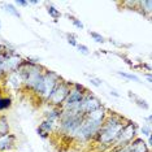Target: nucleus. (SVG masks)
Instances as JSON below:
<instances>
[{
    "instance_id": "nucleus-28",
    "label": "nucleus",
    "mask_w": 152,
    "mask_h": 152,
    "mask_svg": "<svg viewBox=\"0 0 152 152\" xmlns=\"http://www.w3.org/2000/svg\"><path fill=\"white\" fill-rule=\"evenodd\" d=\"M90 82L95 87H102V85H103V81H100L99 78H94V77H90Z\"/></svg>"
},
{
    "instance_id": "nucleus-6",
    "label": "nucleus",
    "mask_w": 152,
    "mask_h": 152,
    "mask_svg": "<svg viewBox=\"0 0 152 152\" xmlns=\"http://www.w3.org/2000/svg\"><path fill=\"white\" fill-rule=\"evenodd\" d=\"M43 78H44V86H46V91H44V95H43V99L42 102L43 103H47V100L50 99V96L52 95V92L55 91V88L57 87V85L63 81V78L58 75L56 72H52V70H47L44 69L43 72Z\"/></svg>"
},
{
    "instance_id": "nucleus-22",
    "label": "nucleus",
    "mask_w": 152,
    "mask_h": 152,
    "mask_svg": "<svg viewBox=\"0 0 152 152\" xmlns=\"http://www.w3.org/2000/svg\"><path fill=\"white\" fill-rule=\"evenodd\" d=\"M117 75L127 79V81H134V82H140V78L133 73H125V72H117Z\"/></svg>"
},
{
    "instance_id": "nucleus-15",
    "label": "nucleus",
    "mask_w": 152,
    "mask_h": 152,
    "mask_svg": "<svg viewBox=\"0 0 152 152\" xmlns=\"http://www.w3.org/2000/svg\"><path fill=\"white\" fill-rule=\"evenodd\" d=\"M44 91H46V86H44V78H43V74H42L40 75V78L37 81V83L34 85V87L31 88V92L37 96V98L43 99Z\"/></svg>"
},
{
    "instance_id": "nucleus-21",
    "label": "nucleus",
    "mask_w": 152,
    "mask_h": 152,
    "mask_svg": "<svg viewBox=\"0 0 152 152\" xmlns=\"http://www.w3.org/2000/svg\"><path fill=\"white\" fill-rule=\"evenodd\" d=\"M47 13L52 17L55 21H57V18H60V17H61V12L58 11L55 5H52V4H47Z\"/></svg>"
},
{
    "instance_id": "nucleus-14",
    "label": "nucleus",
    "mask_w": 152,
    "mask_h": 152,
    "mask_svg": "<svg viewBox=\"0 0 152 152\" xmlns=\"http://www.w3.org/2000/svg\"><path fill=\"white\" fill-rule=\"evenodd\" d=\"M63 115V108L61 107H51L50 110L44 113V120L52 121V122H57L58 118Z\"/></svg>"
},
{
    "instance_id": "nucleus-26",
    "label": "nucleus",
    "mask_w": 152,
    "mask_h": 152,
    "mask_svg": "<svg viewBox=\"0 0 152 152\" xmlns=\"http://www.w3.org/2000/svg\"><path fill=\"white\" fill-rule=\"evenodd\" d=\"M77 50H78V52L79 53H82V55H85V56H87V55H90V50H88V47L87 46H85V44H77Z\"/></svg>"
},
{
    "instance_id": "nucleus-1",
    "label": "nucleus",
    "mask_w": 152,
    "mask_h": 152,
    "mask_svg": "<svg viewBox=\"0 0 152 152\" xmlns=\"http://www.w3.org/2000/svg\"><path fill=\"white\" fill-rule=\"evenodd\" d=\"M126 121L127 120L124 116L117 115L116 112H109L108 117L103 122V125L99 127L98 133L92 140L96 143V146L100 147V150L109 151L116 139L118 138Z\"/></svg>"
},
{
    "instance_id": "nucleus-20",
    "label": "nucleus",
    "mask_w": 152,
    "mask_h": 152,
    "mask_svg": "<svg viewBox=\"0 0 152 152\" xmlns=\"http://www.w3.org/2000/svg\"><path fill=\"white\" fill-rule=\"evenodd\" d=\"M12 98L11 96H0V112L11 109L12 107Z\"/></svg>"
},
{
    "instance_id": "nucleus-18",
    "label": "nucleus",
    "mask_w": 152,
    "mask_h": 152,
    "mask_svg": "<svg viewBox=\"0 0 152 152\" xmlns=\"http://www.w3.org/2000/svg\"><path fill=\"white\" fill-rule=\"evenodd\" d=\"M9 134V124H8V118L4 115H0V139L3 137L8 135Z\"/></svg>"
},
{
    "instance_id": "nucleus-12",
    "label": "nucleus",
    "mask_w": 152,
    "mask_h": 152,
    "mask_svg": "<svg viewBox=\"0 0 152 152\" xmlns=\"http://www.w3.org/2000/svg\"><path fill=\"white\" fill-rule=\"evenodd\" d=\"M16 146V135L15 134L9 133L8 135L3 137L0 139V152H7V151H12Z\"/></svg>"
},
{
    "instance_id": "nucleus-2",
    "label": "nucleus",
    "mask_w": 152,
    "mask_h": 152,
    "mask_svg": "<svg viewBox=\"0 0 152 152\" xmlns=\"http://www.w3.org/2000/svg\"><path fill=\"white\" fill-rule=\"evenodd\" d=\"M85 118V115L81 112H70V110H63V115L58 118L56 125V134L61 137L74 140L77 133L81 127V124Z\"/></svg>"
},
{
    "instance_id": "nucleus-35",
    "label": "nucleus",
    "mask_w": 152,
    "mask_h": 152,
    "mask_svg": "<svg viewBox=\"0 0 152 152\" xmlns=\"http://www.w3.org/2000/svg\"><path fill=\"white\" fill-rule=\"evenodd\" d=\"M29 4H33V5H37V4H39V1H37V0H30V1H29Z\"/></svg>"
},
{
    "instance_id": "nucleus-25",
    "label": "nucleus",
    "mask_w": 152,
    "mask_h": 152,
    "mask_svg": "<svg viewBox=\"0 0 152 152\" xmlns=\"http://www.w3.org/2000/svg\"><path fill=\"white\" fill-rule=\"evenodd\" d=\"M66 42L70 44L72 47H77V44H78L77 37H75L73 33H68V34H66Z\"/></svg>"
},
{
    "instance_id": "nucleus-4",
    "label": "nucleus",
    "mask_w": 152,
    "mask_h": 152,
    "mask_svg": "<svg viewBox=\"0 0 152 152\" xmlns=\"http://www.w3.org/2000/svg\"><path fill=\"white\" fill-rule=\"evenodd\" d=\"M137 131H138V125L134 121L127 120L125 126L122 127L118 138L116 139V142L113 143V146L110 150H118V148L126 147L137 138Z\"/></svg>"
},
{
    "instance_id": "nucleus-5",
    "label": "nucleus",
    "mask_w": 152,
    "mask_h": 152,
    "mask_svg": "<svg viewBox=\"0 0 152 152\" xmlns=\"http://www.w3.org/2000/svg\"><path fill=\"white\" fill-rule=\"evenodd\" d=\"M72 85H73V82L61 81L60 83L57 85V87L55 88L52 95L50 96V99L47 100L46 104H48L50 107H63L64 102L68 98V95L70 94Z\"/></svg>"
},
{
    "instance_id": "nucleus-39",
    "label": "nucleus",
    "mask_w": 152,
    "mask_h": 152,
    "mask_svg": "<svg viewBox=\"0 0 152 152\" xmlns=\"http://www.w3.org/2000/svg\"><path fill=\"white\" fill-rule=\"evenodd\" d=\"M7 152H12V151H7Z\"/></svg>"
},
{
    "instance_id": "nucleus-17",
    "label": "nucleus",
    "mask_w": 152,
    "mask_h": 152,
    "mask_svg": "<svg viewBox=\"0 0 152 152\" xmlns=\"http://www.w3.org/2000/svg\"><path fill=\"white\" fill-rule=\"evenodd\" d=\"M127 95H129V98L133 100V102L135 103V104L139 107V108L146 109V110H147V109H150V104H148V103H147L144 99H142V98H139V96H137L135 94H134V92H131V91L127 92Z\"/></svg>"
},
{
    "instance_id": "nucleus-3",
    "label": "nucleus",
    "mask_w": 152,
    "mask_h": 152,
    "mask_svg": "<svg viewBox=\"0 0 152 152\" xmlns=\"http://www.w3.org/2000/svg\"><path fill=\"white\" fill-rule=\"evenodd\" d=\"M103 125V122H100L98 120H94L92 117H90L88 115L85 116L83 121L81 124V127H79L77 137H75L74 140L79 142V143H87V142L92 140L98 133L99 127Z\"/></svg>"
},
{
    "instance_id": "nucleus-38",
    "label": "nucleus",
    "mask_w": 152,
    "mask_h": 152,
    "mask_svg": "<svg viewBox=\"0 0 152 152\" xmlns=\"http://www.w3.org/2000/svg\"><path fill=\"white\" fill-rule=\"evenodd\" d=\"M107 152H113V151H110V150H109V151H107Z\"/></svg>"
},
{
    "instance_id": "nucleus-9",
    "label": "nucleus",
    "mask_w": 152,
    "mask_h": 152,
    "mask_svg": "<svg viewBox=\"0 0 152 152\" xmlns=\"http://www.w3.org/2000/svg\"><path fill=\"white\" fill-rule=\"evenodd\" d=\"M21 61H22V57L17 52L8 57H4V61H3V65H1V70L4 75H8L13 73V72H16L18 69L20 64H21Z\"/></svg>"
},
{
    "instance_id": "nucleus-31",
    "label": "nucleus",
    "mask_w": 152,
    "mask_h": 152,
    "mask_svg": "<svg viewBox=\"0 0 152 152\" xmlns=\"http://www.w3.org/2000/svg\"><path fill=\"white\" fill-rule=\"evenodd\" d=\"M110 95H113L115 98H120V94L116 91V90H110Z\"/></svg>"
},
{
    "instance_id": "nucleus-11",
    "label": "nucleus",
    "mask_w": 152,
    "mask_h": 152,
    "mask_svg": "<svg viewBox=\"0 0 152 152\" xmlns=\"http://www.w3.org/2000/svg\"><path fill=\"white\" fill-rule=\"evenodd\" d=\"M5 83L11 90L13 91H20L22 87H23V82H22V78L21 75L18 74V72H13V73L5 75Z\"/></svg>"
},
{
    "instance_id": "nucleus-8",
    "label": "nucleus",
    "mask_w": 152,
    "mask_h": 152,
    "mask_svg": "<svg viewBox=\"0 0 152 152\" xmlns=\"http://www.w3.org/2000/svg\"><path fill=\"white\" fill-rule=\"evenodd\" d=\"M103 104L100 102V99H98L95 95H92L91 92H86L83 99H82V103H81V107H79V112L83 113V115H88V113L94 112L98 108H100Z\"/></svg>"
},
{
    "instance_id": "nucleus-37",
    "label": "nucleus",
    "mask_w": 152,
    "mask_h": 152,
    "mask_svg": "<svg viewBox=\"0 0 152 152\" xmlns=\"http://www.w3.org/2000/svg\"><path fill=\"white\" fill-rule=\"evenodd\" d=\"M0 30H1V21H0Z\"/></svg>"
},
{
    "instance_id": "nucleus-27",
    "label": "nucleus",
    "mask_w": 152,
    "mask_h": 152,
    "mask_svg": "<svg viewBox=\"0 0 152 152\" xmlns=\"http://www.w3.org/2000/svg\"><path fill=\"white\" fill-rule=\"evenodd\" d=\"M72 88H74V90H77V91H79V92H87V88L85 87L83 85H79V83H73L72 85Z\"/></svg>"
},
{
    "instance_id": "nucleus-34",
    "label": "nucleus",
    "mask_w": 152,
    "mask_h": 152,
    "mask_svg": "<svg viewBox=\"0 0 152 152\" xmlns=\"http://www.w3.org/2000/svg\"><path fill=\"white\" fill-rule=\"evenodd\" d=\"M147 138H148V144H147V146H148V148H150L151 144H152V137L150 135V137H147Z\"/></svg>"
},
{
    "instance_id": "nucleus-33",
    "label": "nucleus",
    "mask_w": 152,
    "mask_h": 152,
    "mask_svg": "<svg viewBox=\"0 0 152 152\" xmlns=\"http://www.w3.org/2000/svg\"><path fill=\"white\" fill-rule=\"evenodd\" d=\"M146 121H147V125L151 126V116H147L146 117Z\"/></svg>"
},
{
    "instance_id": "nucleus-30",
    "label": "nucleus",
    "mask_w": 152,
    "mask_h": 152,
    "mask_svg": "<svg viewBox=\"0 0 152 152\" xmlns=\"http://www.w3.org/2000/svg\"><path fill=\"white\" fill-rule=\"evenodd\" d=\"M15 4L18 7H27L29 5V1H27V0H16Z\"/></svg>"
},
{
    "instance_id": "nucleus-7",
    "label": "nucleus",
    "mask_w": 152,
    "mask_h": 152,
    "mask_svg": "<svg viewBox=\"0 0 152 152\" xmlns=\"http://www.w3.org/2000/svg\"><path fill=\"white\" fill-rule=\"evenodd\" d=\"M86 94V92H85ZM83 92H79L77 90L72 88L70 90V94L68 95L66 100L64 102L63 104V110H70V112H79V107H81L82 99L85 96Z\"/></svg>"
},
{
    "instance_id": "nucleus-23",
    "label": "nucleus",
    "mask_w": 152,
    "mask_h": 152,
    "mask_svg": "<svg viewBox=\"0 0 152 152\" xmlns=\"http://www.w3.org/2000/svg\"><path fill=\"white\" fill-rule=\"evenodd\" d=\"M68 18L72 21V23L74 25V27H77V29H79V30H83V27H85V25L82 23V21L81 20H78L77 17H74V16H70V15H68Z\"/></svg>"
},
{
    "instance_id": "nucleus-36",
    "label": "nucleus",
    "mask_w": 152,
    "mask_h": 152,
    "mask_svg": "<svg viewBox=\"0 0 152 152\" xmlns=\"http://www.w3.org/2000/svg\"><path fill=\"white\" fill-rule=\"evenodd\" d=\"M1 50H3V44H0V52H1Z\"/></svg>"
},
{
    "instance_id": "nucleus-19",
    "label": "nucleus",
    "mask_w": 152,
    "mask_h": 152,
    "mask_svg": "<svg viewBox=\"0 0 152 152\" xmlns=\"http://www.w3.org/2000/svg\"><path fill=\"white\" fill-rule=\"evenodd\" d=\"M1 8L4 9L7 13L12 15L13 17H17V18H21V13L18 12V9L16 8L13 4H9V3H5V4H1Z\"/></svg>"
},
{
    "instance_id": "nucleus-13",
    "label": "nucleus",
    "mask_w": 152,
    "mask_h": 152,
    "mask_svg": "<svg viewBox=\"0 0 152 152\" xmlns=\"http://www.w3.org/2000/svg\"><path fill=\"white\" fill-rule=\"evenodd\" d=\"M127 147H129V152H151L147 143L139 137H137Z\"/></svg>"
},
{
    "instance_id": "nucleus-32",
    "label": "nucleus",
    "mask_w": 152,
    "mask_h": 152,
    "mask_svg": "<svg viewBox=\"0 0 152 152\" xmlns=\"http://www.w3.org/2000/svg\"><path fill=\"white\" fill-rule=\"evenodd\" d=\"M146 78H147V81H148V82H150V83H151V82H152V77H151V73H147V74H146Z\"/></svg>"
},
{
    "instance_id": "nucleus-29",
    "label": "nucleus",
    "mask_w": 152,
    "mask_h": 152,
    "mask_svg": "<svg viewBox=\"0 0 152 152\" xmlns=\"http://www.w3.org/2000/svg\"><path fill=\"white\" fill-rule=\"evenodd\" d=\"M140 133L143 134V135H146V137H150L151 135V126H148V125H144L143 127L140 129Z\"/></svg>"
},
{
    "instance_id": "nucleus-24",
    "label": "nucleus",
    "mask_w": 152,
    "mask_h": 152,
    "mask_svg": "<svg viewBox=\"0 0 152 152\" xmlns=\"http://www.w3.org/2000/svg\"><path fill=\"white\" fill-rule=\"evenodd\" d=\"M88 35L92 38V39L95 40L96 43H104L105 42V39H104V37L102 35V34H99V33H96V31H88Z\"/></svg>"
},
{
    "instance_id": "nucleus-10",
    "label": "nucleus",
    "mask_w": 152,
    "mask_h": 152,
    "mask_svg": "<svg viewBox=\"0 0 152 152\" xmlns=\"http://www.w3.org/2000/svg\"><path fill=\"white\" fill-rule=\"evenodd\" d=\"M56 125L57 122H52V121H48V120H43L42 122L39 124L37 129V133L42 139H48L52 134L56 131Z\"/></svg>"
},
{
    "instance_id": "nucleus-16",
    "label": "nucleus",
    "mask_w": 152,
    "mask_h": 152,
    "mask_svg": "<svg viewBox=\"0 0 152 152\" xmlns=\"http://www.w3.org/2000/svg\"><path fill=\"white\" fill-rule=\"evenodd\" d=\"M138 9H142L140 15L150 17L151 12H152V1H151V0H142V1H138L137 11H138Z\"/></svg>"
}]
</instances>
